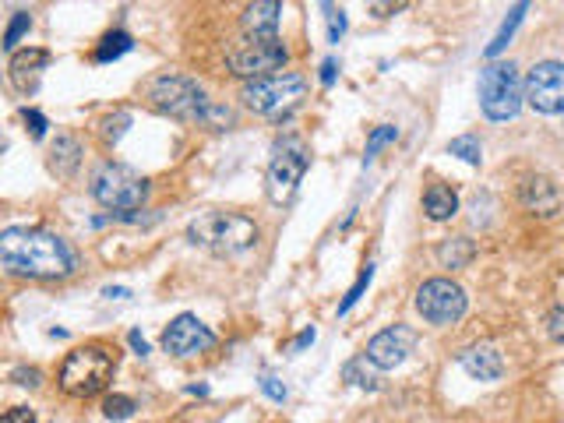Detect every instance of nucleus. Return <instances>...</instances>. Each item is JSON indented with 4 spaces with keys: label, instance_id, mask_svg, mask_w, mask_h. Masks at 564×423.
Listing matches in <instances>:
<instances>
[{
    "label": "nucleus",
    "instance_id": "obj_24",
    "mask_svg": "<svg viewBox=\"0 0 564 423\" xmlns=\"http://www.w3.org/2000/svg\"><path fill=\"white\" fill-rule=\"evenodd\" d=\"M448 156H459L462 163L480 166L483 149H480V141H476L473 134H462V138H452V141H448Z\"/></svg>",
    "mask_w": 564,
    "mask_h": 423
},
{
    "label": "nucleus",
    "instance_id": "obj_37",
    "mask_svg": "<svg viewBox=\"0 0 564 423\" xmlns=\"http://www.w3.org/2000/svg\"><path fill=\"white\" fill-rule=\"evenodd\" d=\"M127 342H131V349L138 353V357H145V353H149V342L141 339V332H131V335H127Z\"/></svg>",
    "mask_w": 564,
    "mask_h": 423
},
{
    "label": "nucleus",
    "instance_id": "obj_23",
    "mask_svg": "<svg viewBox=\"0 0 564 423\" xmlns=\"http://www.w3.org/2000/svg\"><path fill=\"white\" fill-rule=\"evenodd\" d=\"M131 36L127 32H106L103 39H99V46H96V64H110V60H120L124 53H131Z\"/></svg>",
    "mask_w": 564,
    "mask_h": 423
},
{
    "label": "nucleus",
    "instance_id": "obj_1",
    "mask_svg": "<svg viewBox=\"0 0 564 423\" xmlns=\"http://www.w3.org/2000/svg\"><path fill=\"white\" fill-rule=\"evenodd\" d=\"M0 265L15 279H67L75 272V254L57 233L29 230V226H15L4 230L0 237Z\"/></svg>",
    "mask_w": 564,
    "mask_h": 423
},
{
    "label": "nucleus",
    "instance_id": "obj_8",
    "mask_svg": "<svg viewBox=\"0 0 564 423\" xmlns=\"http://www.w3.org/2000/svg\"><path fill=\"white\" fill-rule=\"evenodd\" d=\"M290 60V50L279 36H244V43H237L230 53H226V64H230V75L237 78H265L282 71Z\"/></svg>",
    "mask_w": 564,
    "mask_h": 423
},
{
    "label": "nucleus",
    "instance_id": "obj_11",
    "mask_svg": "<svg viewBox=\"0 0 564 423\" xmlns=\"http://www.w3.org/2000/svg\"><path fill=\"white\" fill-rule=\"evenodd\" d=\"M526 103L536 113H564V64L561 60H540V64L529 67L526 75Z\"/></svg>",
    "mask_w": 564,
    "mask_h": 423
},
{
    "label": "nucleus",
    "instance_id": "obj_28",
    "mask_svg": "<svg viewBox=\"0 0 564 423\" xmlns=\"http://www.w3.org/2000/svg\"><path fill=\"white\" fill-rule=\"evenodd\" d=\"M371 279H374V265H371V261H367L364 272H360V279L353 282V290H349V293H346V300H342V304H339V314H349V311H353V304H357V300L364 297V290H367V286H371Z\"/></svg>",
    "mask_w": 564,
    "mask_h": 423
},
{
    "label": "nucleus",
    "instance_id": "obj_9",
    "mask_svg": "<svg viewBox=\"0 0 564 423\" xmlns=\"http://www.w3.org/2000/svg\"><path fill=\"white\" fill-rule=\"evenodd\" d=\"M413 304H416V314H420L427 325H438V328L455 325V321H462L469 311L466 290L452 279H427L420 290H416Z\"/></svg>",
    "mask_w": 564,
    "mask_h": 423
},
{
    "label": "nucleus",
    "instance_id": "obj_19",
    "mask_svg": "<svg viewBox=\"0 0 564 423\" xmlns=\"http://www.w3.org/2000/svg\"><path fill=\"white\" fill-rule=\"evenodd\" d=\"M423 212L431 223H448L452 216H459V194L445 184H431L423 191Z\"/></svg>",
    "mask_w": 564,
    "mask_h": 423
},
{
    "label": "nucleus",
    "instance_id": "obj_38",
    "mask_svg": "<svg viewBox=\"0 0 564 423\" xmlns=\"http://www.w3.org/2000/svg\"><path fill=\"white\" fill-rule=\"evenodd\" d=\"M314 342V328H304V332L297 335V342H293V353H300L304 346H311Z\"/></svg>",
    "mask_w": 564,
    "mask_h": 423
},
{
    "label": "nucleus",
    "instance_id": "obj_16",
    "mask_svg": "<svg viewBox=\"0 0 564 423\" xmlns=\"http://www.w3.org/2000/svg\"><path fill=\"white\" fill-rule=\"evenodd\" d=\"M46 64H50V53L39 50V46H29V50L11 53V64H8L11 82H15L22 92H29V85L36 89V82H39V75L46 71Z\"/></svg>",
    "mask_w": 564,
    "mask_h": 423
},
{
    "label": "nucleus",
    "instance_id": "obj_15",
    "mask_svg": "<svg viewBox=\"0 0 564 423\" xmlns=\"http://www.w3.org/2000/svg\"><path fill=\"white\" fill-rule=\"evenodd\" d=\"M455 364H459L462 371H466L469 378H476V381H498L501 374H505V357H501L494 346L462 349L459 357H455Z\"/></svg>",
    "mask_w": 564,
    "mask_h": 423
},
{
    "label": "nucleus",
    "instance_id": "obj_17",
    "mask_svg": "<svg viewBox=\"0 0 564 423\" xmlns=\"http://www.w3.org/2000/svg\"><path fill=\"white\" fill-rule=\"evenodd\" d=\"M279 18V0H254V4H247L244 18H240V29H244V36H279Z\"/></svg>",
    "mask_w": 564,
    "mask_h": 423
},
{
    "label": "nucleus",
    "instance_id": "obj_25",
    "mask_svg": "<svg viewBox=\"0 0 564 423\" xmlns=\"http://www.w3.org/2000/svg\"><path fill=\"white\" fill-rule=\"evenodd\" d=\"M321 11H325V25H328V43H339L346 36V11L335 8L332 0H318Z\"/></svg>",
    "mask_w": 564,
    "mask_h": 423
},
{
    "label": "nucleus",
    "instance_id": "obj_22",
    "mask_svg": "<svg viewBox=\"0 0 564 423\" xmlns=\"http://www.w3.org/2000/svg\"><path fill=\"white\" fill-rule=\"evenodd\" d=\"M526 11H529V0H519V4H515V8L508 11V18H505V22H501L498 36H494V43L487 46V57H490V60L498 57V53L505 50L508 43H512V36H515V32H519V25L526 22Z\"/></svg>",
    "mask_w": 564,
    "mask_h": 423
},
{
    "label": "nucleus",
    "instance_id": "obj_13",
    "mask_svg": "<svg viewBox=\"0 0 564 423\" xmlns=\"http://www.w3.org/2000/svg\"><path fill=\"white\" fill-rule=\"evenodd\" d=\"M416 346V332L409 325H392L385 328V332H378L371 342H367V357H371V364L378 367V371H395V367H402L409 360V353H413Z\"/></svg>",
    "mask_w": 564,
    "mask_h": 423
},
{
    "label": "nucleus",
    "instance_id": "obj_6",
    "mask_svg": "<svg viewBox=\"0 0 564 423\" xmlns=\"http://www.w3.org/2000/svg\"><path fill=\"white\" fill-rule=\"evenodd\" d=\"M304 96H307V78L300 71H275V75L244 82V89H240L244 106L261 113V117H279V113L293 110Z\"/></svg>",
    "mask_w": 564,
    "mask_h": 423
},
{
    "label": "nucleus",
    "instance_id": "obj_40",
    "mask_svg": "<svg viewBox=\"0 0 564 423\" xmlns=\"http://www.w3.org/2000/svg\"><path fill=\"white\" fill-rule=\"evenodd\" d=\"M103 297H110V300H127V297H131V290H124V286H117V290H113V286H110V290H103Z\"/></svg>",
    "mask_w": 564,
    "mask_h": 423
},
{
    "label": "nucleus",
    "instance_id": "obj_3",
    "mask_svg": "<svg viewBox=\"0 0 564 423\" xmlns=\"http://www.w3.org/2000/svg\"><path fill=\"white\" fill-rule=\"evenodd\" d=\"M113 371H117V353L110 346H78L67 353V360L60 364V388L75 399H92L99 395L106 385L113 381Z\"/></svg>",
    "mask_w": 564,
    "mask_h": 423
},
{
    "label": "nucleus",
    "instance_id": "obj_7",
    "mask_svg": "<svg viewBox=\"0 0 564 423\" xmlns=\"http://www.w3.org/2000/svg\"><path fill=\"white\" fill-rule=\"evenodd\" d=\"M89 191H92V198L103 208H110V212H138V208L145 205V198H149V184L120 163L99 166V170L92 173Z\"/></svg>",
    "mask_w": 564,
    "mask_h": 423
},
{
    "label": "nucleus",
    "instance_id": "obj_26",
    "mask_svg": "<svg viewBox=\"0 0 564 423\" xmlns=\"http://www.w3.org/2000/svg\"><path fill=\"white\" fill-rule=\"evenodd\" d=\"M134 399L131 395H106L103 399V416L106 420H131L134 416Z\"/></svg>",
    "mask_w": 564,
    "mask_h": 423
},
{
    "label": "nucleus",
    "instance_id": "obj_39",
    "mask_svg": "<svg viewBox=\"0 0 564 423\" xmlns=\"http://www.w3.org/2000/svg\"><path fill=\"white\" fill-rule=\"evenodd\" d=\"M335 82V60H325L321 64V85H332Z\"/></svg>",
    "mask_w": 564,
    "mask_h": 423
},
{
    "label": "nucleus",
    "instance_id": "obj_12",
    "mask_svg": "<svg viewBox=\"0 0 564 423\" xmlns=\"http://www.w3.org/2000/svg\"><path fill=\"white\" fill-rule=\"evenodd\" d=\"M212 346H216V332L201 318H194V314H177L163 332V349L177 360L198 357V353H208Z\"/></svg>",
    "mask_w": 564,
    "mask_h": 423
},
{
    "label": "nucleus",
    "instance_id": "obj_34",
    "mask_svg": "<svg viewBox=\"0 0 564 423\" xmlns=\"http://www.w3.org/2000/svg\"><path fill=\"white\" fill-rule=\"evenodd\" d=\"M261 392L268 395L272 402H286V385H279V378H272V374H261Z\"/></svg>",
    "mask_w": 564,
    "mask_h": 423
},
{
    "label": "nucleus",
    "instance_id": "obj_30",
    "mask_svg": "<svg viewBox=\"0 0 564 423\" xmlns=\"http://www.w3.org/2000/svg\"><path fill=\"white\" fill-rule=\"evenodd\" d=\"M127 127H131V113H127V110H117L113 117L103 120V138H106V141H120V138H124Z\"/></svg>",
    "mask_w": 564,
    "mask_h": 423
},
{
    "label": "nucleus",
    "instance_id": "obj_21",
    "mask_svg": "<svg viewBox=\"0 0 564 423\" xmlns=\"http://www.w3.org/2000/svg\"><path fill=\"white\" fill-rule=\"evenodd\" d=\"M473 258H476V244L469 237H448V240H441V247H438L441 268H452V272H459V268H466Z\"/></svg>",
    "mask_w": 564,
    "mask_h": 423
},
{
    "label": "nucleus",
    "instance_id": "obj_33",
    "mask_svg": "<svg viewBox=\"0 0 564 423\" xmlns=\"http://www.w3.org/2000/svg\"><path fill=\"white\" fill-rule=\"evenodd\" d=\"M547 335L554 342H564V304H557L554 311L547 314Z\"/></svg>",
    "mask_w": 564,
    "mask_h": 423
},
{
    "label": "nucleus",
    "instance_id": "obj_10",
    "mask_svg": "<svg viewBox=\"0 0 564 423\" xmlns=\"http://www.w3.org/2000/svg\"><path fill=\"white\" fill-rule=\"evenodd\" d=\"M307 166H311V156H307V145L300 138H282L272 152V163H268V198L275 205L290 201L297 184L304 180Z\"/></svg>",
    "mask_w": 564,
    "mask_h": 423
},
{
    "label": "nucleus",
    "instance_id": "obj_32",
    "mask_svg": "<svg viewBox=\"0 0 564 423\" xmlns=\"http://www.w3.org/2000/svg\"><path fill=\"white\" fill-rule=\"evenodd\" d=\"M22 120H25V124H29V134H32V138H46V127H50V124H46V117H43V113H39V110H32V106H25V110H22Z\"/></svg>",
    "mask_w": 564,
    "mask_h": 423
},
{
    "label": "nucleus",
    "instance_id": "obj_35",
    "mask_svg": "<svg viewBox=\"0 0 564 423\" xmlns=\"http://www.w3.org/2000/svg\"><path fill=\"white\" fill-rule=\"evenodd\" d=\"M11 381L22 388H39V381H43V374L36 371V367H18L15 374H11Z\"/></svg>",
    "mask_w": 564,
    "mask_h": 423
},
{
    "label": "nucleus",
    "instance_id": "obj_27",
    "mask_svg": "<svg viewBox=\"0 0 564 423\" xmlns=\"http://www.w3.org/2000/svg\"><path fill=\"white\" fill-rule=\"evenodd\" d=\"M395 138H399V127H392V124H381V127H374V131H371V138H367L364 163H371V159L378 156V149H385L388 141H395Z\"/></svg>",
    "mask_w": 564,
    "mask_h": 423
},
{
    "label": "nucleus",
    "instance_id": "obj_4",
    "mask_svg": "<svg viewBox=\"0 0 564 423\" xmlns=\"http://www.w3.org/2000/svg\"><path fill=\"white\" fill-rule=\"evenodd\" d=\"M145 99H149V106L156 113H166V117H173V120H194V124L205 120V110H208V103H212L194 78L173 75V71H163V75L152 78V82L145 85Z\"/></svg>",
    "mask_w": 564,
    "mask_h": 423
},
{
    "label": "nucleus",
    "instance_id": "obj_20",
    "mask_svg": "<svg viewBox=\"0 0 564 423\" xmlns=\"http://www.w3.org/2000/svg\"><path fill=\"white\" fill-rule=\"evenodd\" d=\"M342 381L353 388H364V392H378L381 388V378H378V367L371 364V357L367 353H360V357H353L346 367H342Z\"/></svg>",
    "mask_w": 564,
    "mask_h": 423
},
{
    "label": "nucleus",
    "instance_id": "obj_29",
    "mask_svg": "<svg viewBox=\"0 0 564 423\" xmlns=\"http://www.w3.org/2000/svg\"><path fill=\"white\" fill-rule=\"evenodd\" d=\"M29 29H32V15H29V11H15V18H11V25H8V32H4V50H15L18 39H22Z\"/></svg>",
    "mask_w": 564,
    "mask_h": 423
},
{
    "label": "nucleus",
    "instance_id": "obj_36",
    "mask_svg": "<svg viewBox=\"0 0 564 423\" xmlns=\"http://www.w3.org/2000/svg\"><path fill=\"white\" fill-rule=\"evenodd\" d=\"M0 423H39V420L32 416V409L15 406V409H8V413H4V420H0Z\"/></svg>",
    "mask_w": 564,
    "mask_h": 423
},
{
    "label": "nucleus",
    "instance_id": "obj_18",
    "mask_svg": "<svg viewBox=\"0 0 564 423\" xmlns=\"http://www.w3.org/2000/svg\"><path fill=\"white\" fill-rule=\"evenodd\" d=\"M78 166H82V141L75 134H57L50 141V170L57 177H75Z\"/></svg>",
    "mask_w": 564,
    "mask_h": 423
},
{
    "label": "nucleus",
    "instance_id": "obj_31",
    "mask_svg": "<svg viewBox=\"0 0 564 423\" xmlns=\"http://www.w3.org/2000/svg\"><path fill=\"white\" fill-rule=\"evenodd\" d=\"M409 0H367V8H371L374 18H392L399 15L402 8H406Z\"/></svg>",
    "mask_w": 564,
    "mask_h": 423
},
{
    "label": "nucleus",
    "instance_id": "obj_2",
    "mask_svg": "<svg viewBox=\"0 0 564 423\" xmlns=\"http://www.w3.org/2000/svg\"><path fill=\"white\" fill-rule=\"evenodd\" d=\"M261 230L251 216L244 212H201L191 226H187V240L194 247H205V251L219 254V258H233V254H244L258 244Z\"/></svg>",
    "mask_w": 564,
    "mask_h": 423
},
{
    "label": "nucleus",
    "instance_id": "obj_5",
    "mask_svg": "<svg viewBox=\"0 0 564 423\" xmlns=\"http://www.w3.org/2000/svg\"><path fill=\"white\" fill-rule=\"evenodd\" d=\"M480 110L487 120H515L526 99V85L519 82V67L512 60H494L480 71Z\"/></svg>",
    "mask_w": 564,
    "mask_h": 423
},
{
    "label": "nucleus",
    "instance_id": "obj_14",
    "mask_svg": "<svg viewBox=\"0 0 564 423\" xmlns=\"http://www.w3.org/2000/svg\"><path fill=\"white\" fill-rule=\"evenodd\" d=\"M519 201L526 205V212H533V216H540V219H550L561 212V191H557L554 180L543 177V173H533V177L522 180Z\"/></svg>",
    "mask_w": 564,
    "mask_h": 423
}]
</instances>
